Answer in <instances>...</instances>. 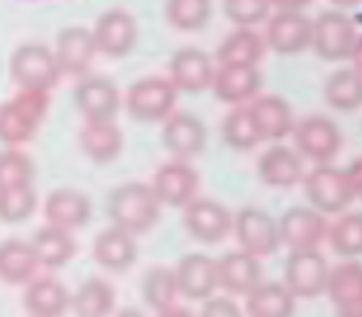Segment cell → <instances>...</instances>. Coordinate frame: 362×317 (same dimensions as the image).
<instances>
[{
	"mask_svg": "<svg viewBox=\"0 0 362 317\" xmlns=\"http://www.w3.org/2000/svg\"><path fill=\"white\" fill-rule=\"evenodd\" d=\"M109 217L116 229L129 234H146L160 219V202L151 185L144 182H126L116 187L109 197Z\"/></svg>",
	"mask_w": 362,
	"mask_h": 317,
	"instance_id": "6da1fadb",
	"label": "cell"
},
{
	"mask_svg": "<svg viewBox=\"0 0 362 317\" xmlns=\"http://www.w3.org/2000/svg\"><path fill=\"white\" fill-rule=\"evenodd\" d=\"M47 91H23L0 106V143L20 145L35 136L47 114Z\"/></svg>",
	"mask_w": 362,
	"mask_h": 317,
	"instance_id": "7a4b0ae2",
	"label": "cell"
},
{
	"mask_svg": "<svg viewBox=\"0 0 362 317\" xmlns=\"http://www.w3.org/2000/svg\"><path fill=\"white\" fill-rule=\"evenodd\" d=\"M303 190L310 207L315 212L343 214L355 202V192L350 187L348 172L333 165H318L303 175Z\"/></svg>",
	"mask_w": 362,
	"mask_h": 317,
	"instance_id": "3957f363",
	"label": "cell"
},
{
	"mask_svg": "<svg viewBox=\"0 0 362 317\" xmlns=\"http://www.w3.org/2000/svg\"><path fill=\"white\" fill-rule=\"evenodd\" d=\"M10 74L23 91H49L62 71L52 49L40 42H28L15 49L10 59Z\"/></svg>",
	"mask_w": 362,
	"mask_h": 317,
	"instance_id": "277c9868",
	"label": "cell"
},
{
	"mask_svg": "<svg viewBox=\"0 0 362 317\" xmlns=\"http://www.w3.org/2000/svg\"><path fill=\"white\" fill-rule=\"evenodd\" d=\"M358 40V30L355 23L340 10H325L313 20V40L310 47L315 49L320 59L328 62H343L350 59Z\"/></svg>",
	"mask_w": 362,
	"mask_h": 317,
	"instance_id": "5b68a950",
	"label": "cell"
},
{
	"mask_svg": "<svg viewBox=\"0 0 362 317\" xmlns=\"http://www.w3.org/2000/svg\"><path fill=\"white\" fill-rule=\"evenodd\" d=\"M291 136L296 140V152L303 160H313L318 165L333 160L340 152V145H343L340 128L335 126V121L325 119V116H308V119L298 121Z\"/></svg>",
	"mask_w": 362,
	"mask_h": 317,
	"instance_id": "8992f818",
	"label": "cell"
},
{
	"mask_svg": "<svg viewBox=\"0 0 362 317\" xmlns=\"http://www.w3.org/2000/svg\"><path fill=\"white\" fill-rule=\"evenodd\" d=\"M177 91L168 79L160 76H146L136 81L126 94V109L136 121H165L175 109Z\"/></svg>",
	"mask_w": 362,
	"mask_h": 317,
	"instance_id": "52a82bcc",
	"label": "cell"
},
{
	"mask_svg": "<svg viewBox=\"0 0 362 317\" xmlns=\"http://www.w3.org/2000/svg\"><path fill=\"white\" fill-rule=\"evenodd\" d=\"M328 270L320 251H291L284 263V285L293 298H320L328 285Z\"/></svg>",
	"mask_w": 362,
	"mask_h": 317,
	"instance_id": "ba28073f",
	"label": "cell"
},
{
	"mask_svg": "<svg viewBox=\"0 0 362 317\" xmlns=\"http://www.w3.org/2000/svg\"><path fill=\"white\" fill-rule=\"evenodd\" d=\"M232 232L237 234V241L242 246V251L257 256H272L279 251L281 239H279V224L272 214H267L264 209L247 207L234 217Z\"/></svg>",
	"mask_w": 362,
	"mask_h": 317,
	"instance_id": "9c48e42d",
	"label": "cell"
},
{
	"mask_svg": "<svg viewBox=\"0 0 362 317\" xmlns=\"http://www.w3.org/2000/svg\"><path fill=\"white\" fill-rule=\"evenodd\" d=\"M279 239L291 251H318L328 241V222L320 212L293 207L279 219Z\"/></svg>",
	"mask_w": 362,
	"mask_h": 317,
	"instance_id": "30bf717a",
	"label": "cell"
},
{
	"mask_svg": "<svg viewBox=\"0 0 362 317\" xmlns=\"http://www.w3.org/2000/svg\"><path fill=\"white\" fill-rule=\"evenodd\" d=\"M182 212V224H185L187 234L197 239L200 244H219L229 237L234 227V217L224 204L215 202V199H192L185 204Z\"/></svg>",
	"mask_w": 362,
	"mask_h": 317,
	"instance_id": "8fae6325",
	"label": "cell"
},
{
	"mask_svg": "<svg viewBox=\"0 0 362 317\" xmlns=\"http://www.w3.org/2000/svg\"><path fill=\"white\" fill-rule=\"evenodd\" d=\"M313 40V20H308L303 13H286L279 10L272 15L264 32V42L272 52L291 57V54H300L303 49L310 47Z\"/></svg>",
	"mask_w": 362,
	"mask_h": 317,
	"instance_id": "7c38bea8",
	"label": "cell"
},
{
	"mask_svg": "<svg viewBox=\"0 0 362 317\" xmlns=\"http://www.w3.org/2000/svg\"><path fill=\"white\" fill-rule=\"evenodd\" d=\"M91 37H94L96 52L106 54V57H126L136 47L139 25H136L134 15L126 10H109L96 20Z\"/></svg>",
	"mask_w": 362,
	"mask_h": 317,
	"instance_id": "4fadbf2b",
	"label": "cell"
},
{
	"mask_svg": "<svg viewBox=\"0 0 362 317\" xmlns=\"http://www.w3.org/2000/svg\"><path fill=\"white\" fill-rule=\"evenodd\" d=\"M151 190L156 192L158 202L168 207H185L197 197L200 190V177L195 167L187 160H170L163 167H158L153 177Z\"/></svg>",
	"mask_w": 362,
	"mask_h": 317,
	"instance_id": "5bb4252c",
	"label": "cell"
},
{
	"mask_svg": "<svg viewBox=\"0 0 362 317\" xmlns=\"http://www.w3.org/2000/svg\"><path fill=\"white\" fill-rule=\"evenodd\" d=\"M74 99L86 121H114L121 109V94L106 76H84L76 84Z\"/></svg>",
	"mask_w": 362,
	"mask_h": 317,
	"instance_id": "9a60e30c",
	"label": "cell"
},
{
	"mask_svg": "<svg viewBox=\"0 0 362 317\" xmlns=\"http://www.w3.org/2000/svg\"><path fill=\"white\" fill-rule=\"evenodd\" d=\"M212 79H215V64H212L210 54H205L197 47L177 49L175 57L170 59V84L175 91H185V94H200V91L210 89Z\"/></svg>",
	"mask_w": 362,
	"mask_h": 317,
	"instance_id": "2e32d148",
	"label": "cell"
},
{
	"mask_svg": "<svg viewBox=\"0 0 362 317\" xmlns=\"http://www.w3.org/2000/svg\"><path fill=\"white\" fill-rule=\"evenodd\" d=\"M163 143L175 155V160H190L205 150L207 128L192 114H170L163 126Z\"/></svg>",
	"mask_w": 362,
	"mask_h": 317,
	"instance_id": "e0dca14e",
	"label": "cell"
},
{
	"mask_svg": "<svg viewBox=\"0 0 362 317\" xmlns=\"http://www.w3.org/2000/svg\"><path fill=\"white\" fill-rule=\"evenodd\" d=\"M177 293L190 300H207L217 290V263L205 253H187L175 268Z\"/></svg>",
	"mask_w": 362,
	"mask_h": 317,
	"instance_id": "ac0fdd59",
	"label": "cell"
},
{
	"mask_svg": "<svg viewBox=\"0 0 362 317\" xmlns=\"http://www.w3.org/2000/svg\"><path fill=\"white\" fill-rule=\"evenodd\" d=\"M217 263V288L229 295H249L262 283V263L247 251L224 253Z\"/></svg>",
	"mask_w": 362,
	"mask_h": 317,
	"instance_id": "d6986e66",
	"label": "cell"
},
{
	"mask_svg": "<svg viewBox=\"0 0 362 317\" xmlns=\"http://www.w3.org/2000/svg\"><path fill=\"white\" fill-rule=\"evenodd\" d=\"M252 121L257 126L262 140H281L293 133V109L288 106L286 99L276 94H267V96H257L252 99V104L247 106Z\"/></svg>",
	"mask_w": 362,
	"mask_h": 317,
	"instance_id": "ffe728a7",
	"label": "cell"
},
{
	"mask_svg": "<svg viewBox=\"0 0 362 317\" xmlns=\"http://www.w3.org/2000/svg\"><path fill=\"white\" fill-rule=\"evenodd\" d=\"M212 91L224 104H244L257 99L262 89V74L257 66H224L219 64L212 79Z\"/></svg>",
	"mask_w": 362,
	"mask_h": 317,
	"instance_id": "44dd1931",
	"label": "cell"
},
{
	"mask_svg": "<svg viewBox=\"0 0 362 317\" xmlns=\"http://www.w3.org/2000/svg\"><path fill=\"white\" fill-rule=\"evenodd\" d=\"M94 57H96V47H94V37H91V30L67 28L59 32L54 59H57V66L62 74H74V76L86 74V69L94 62Z\"/></svg>",
	"mask_w": 362,
	"mask_h": 317,
	"instance_id": "7402d4cb",
	"label": "cell"
},
{
	"mask_svg": "<svg viewBox=\"0 0 362 317\" xmlns=\"http://www.w3.org/2000/svg\"><path fill=\"white\" fill-rule=\"evenodd\" d=\"M303 175V157L288 145H274L259 157V177L269 187H296Z\"/></svg>",
	"mask_w": 362,
	"mask_h": 317,
	"instance_id": "603a6c76",
	"label": "cell"
},
{
	"mask_svg": "<svg viewBox=\"0 0 362 317\" xmlns=\"http://www.w3.org/2000/svg\"><path fill=\"white\" fill-rule=\"evenodd\" d=\"M45 217H47L49 227L72 232L89 222L91 202L86 194L76 190H54L45 199Z\"/></svg>",
	"mask_w": 362,
	"mask_h": 317,
	"instance_id": "cb8c5ba5",
	"label": "cell"
},
{
	"mask_svg": "<svg viewBox=\"0 0 362 317\" xmlns=\"http://www.w3.org/2000/svg\"><path fill=\"white\" fill-rule=\"evenodd\" d=\"M69 298L67 288L57 278H33L25 290V310L30 317H62L67 313Z\"/></svg>",
	"mask_w": 362,
	"mask_h": 317,
	"instance_id": "d4e9b609",
	"label": "cell"
},
{
	"mask_svg": "<svg viewBox=\"0 0 362 317\" xmlns=\"http://www.w3.org/2000/svg\"><path fill=\"white\" fill-rule=\"evenodd\" d=\"M136 256H139L136 237L129 232H121V229L111 227L94 239V258L106 270L121 273V270L134 265Z\"/></svg>",
	"mask_w": 362,
	"mask_h": 317,
	"instance_id": "484cf974",
	"label": "cell"
},
{
	"mask_svg": "<svg viewBox=\"0 0 362 317\" xmlns=\"http://www.w3.org/2000/svg\"><path fill=\"white\" fill-rule=\"evenodd\" d=\"M81 150L94 162H111L124 148V133L116 121H86L79 133Z\"/></svg>",
	"mask_w": 362,
	"mask_h": 317,
	"instance_id": "4316f807",
	"label": "cell"
},
{
	"mask_svg": "<svg viewBox=\"0 0 362 317\" xmlns=\"http://www.w3.org/2000/svg\"><path fill=\"white\" fill-rule=\"evenodd\" d=\"M40 261L35 256L30 241L23 239H8L0 244V280L8 285H23L35 278Z\"/></svg>",
	"mask_w": 362,
	"mask_h": 317,
	"instance_id": "83f0119b",
	"label": "cell"
},
{
	"mask_svg": "<svg viewBox=\"0 0 362 317\" xmlns=\"http://www.w3.org/2000/svg\"><path fill=\"white\" fill-rule=\"evenodd\" d=\"M267 42L252 28H237L217 49V59L224 66H259Z\"/></svg>",
	"mask_w": 362,
	"mask_h": 317,
	"instance_id": "f1b7e54d",
	"label": "cell"
},
{
	"mask_svg": "<svg viewBox=\"0 0 362 317\" xmlns=\"http://www.w3.org/2000/svg\"><path fill=\"white\" fill-rule=\"evenodd\" d=\"M30 246H33L35 256H37L40 265H47V268H62L76 253V241L72 232L49 227V224L35 234Z\"/></svg>",
	"mask_w": 362,
	"mask_h": 317,
	"instance_id": "f546056e",
	"label": "cell"
},
{
	"mask_svg": "<svg viewBox=\"0 0 362 317\" xmlns=\"http://www.w3.org/2000/svg\"><path fill=\"white\" fill-rule=\"evenodd\" d=\"M325 293L333 300L335 310L360 305L362 303V263L360 261L348 258L335 265V268H330Z\"/></svg>",
	"mask_w": 362,
	"mask_h": 317,
	"instance_id": "4dcf8cb0",
	"label": "cell"
},
{
	"mask_svg": "<svg viewBox=\"0 0 362 317\" xmlns=\"http://www.w3.org/2000/svg\"><path fill=\"white\" fill-rule=\"evenodd\" d=\"M296 298L284 283H259L247 295L249 317H293Z\"/></svg>",
	"mask_w": 362,
	"mask_h": 317,
	"instance_id": "1f68e13d",
	"label": "cell"
},
{
	"mask_svg": "<svg viewBox=\"0 0 362 317\" xmlns=\"http://www.w3.org/2000/svg\"><path fill=\"white\" fill-rule=\"evenodd\" d=\"M323 99L335 111L362 109V74L350 69H338L323 86Z\"/></svg>",
	"mask_w": 362,
	"mask_h": 317,
	"instance_id": "d6a6232c",
	"label": "cell"
},
{
	"mask_svg": "<svg viewBox=\"0 0 362 317\" xmlns=\"http://www.w3.org/2000/svg\"><path fill=\"white\" fill-rule=\"evenodd\" d=\"M69 305L76 317H109L116 305V290L106 280L89 278L79 285Z\"/></svg>",
	"mask_w": 362,
	"mask_h": 317,
	"instance_id": "836d02e7",
	"label": "cell"
},
{
	"mask_svg": "<svg viewBox=\"0 0 362 317\" xmlns=\"http://www.w3.org/2000/svg\"><path fill=\"white\" fill-rule=\"evenodd\" d=\"M141 290H144V300L148 308H153L156 313H163V310L173 308L177 300V280H175V270L165 268V265H156L144 275V283H141Z\"/></svg>",
	"mask_w": 362,
	"mask_h": 317,
	"instance_id": "e575fe53",
	"label": "cell"
},
{
	"mask_svg": "<svg viewBox=\"0 0 362 317\" xmlns=\"http://www.w3.org/2000/svg\"><path fill=\"white\" fill-rule=\"evenodd\" d=\"M328 241L338 256H345V258L362 256V214H340L338 222L328 227Z\"/></svg>",
	"mask_w": 362,
	"mask_h": 317,
	"instance_id": "d590c367",
	"label": "cell"
},
{
	"mask_svg": "<svg viewBox=\"0 0 362 317\" xmlns=\"http://www.w3.org/2000/svg\"><path fill=\"white\" fill-rule=\"evenodd\" d=\"M222 138L234 150H252L262 143L247 106H237L232 114H227V119L222 121Z\"/></svg>",
	"mask_w": 362,
	"mask_h": 317,
	"instance_id": "8d00e7d4",
	"label": "cell"
},
{
	"mask_svg": "<svg viewBox=\"0 0 362 317\" xmlns=\"http://www.w3.org/2000/svg\"><path fill=\"white\" fill-rule=\"evenodd\" d=\"M165 18L173 28L185 32L200 30L212 18V0H168Z\"/></svg>",
	"mask_w": 362,
	"mask_h": 317,
	"instance_id": "74e56055",
	"label": "cell"
},
{
	"mask_svg": "<svg viewBox=\"0 0 362 317\" xmlns=\"http://www.w3.org/2000/svg\"><path fill=\"white\" fill-rule=\"evenodd\" d=\"M37 209V194L33 185H18L0 190V219L5 224H20Z\"/></svg>",
	"mask_w": 362,
	"mask_h": 317,
	"instance_id": "f35d334b",
	"label": "cell"
},
{
	"mask_svg": "<svg viewBox=\"0 0 362 317\" xmlns=\"http://www.w3.org/2000/svg\"><path fill=\"white\" fill-rule=\"evenodd\" d=\"M33 160L25 152L5 150L0 152V190L18 185H33Z\"/></svg>",
	"mask_w": 362,
	"mask_h": 317,
	"instance_id": "ab89813d",
	"label": "cell"
},
{
	"mask_svg": "<svg viewBox=\"0 0 362 317\" xmlns=\"http://www.w3.org/2000/svg\"><path fill=\"white\" fill-rule=\"evenodd\" d=\"M272 0H224V15L237 28H254L272 15Z\"/></svg>",
	"mask_w": 362,
	"mask_h": 317,
	"instance_id": "60d3db41",
	"label": "cell"
},
{
	"mask_svg": "<svg viewBox=\"0 0 362 317\" xmlns=\"http://www.w3.org/2000/svg\"><path fill=\"white\" fill-rule=\"evenodd\" d=\"M200 317H244V313L239 310V305L234 303L227 295H219V298H207L205 305L200 310Z\"/></svg>",
	"mask_w": 362,
	"mask_h": 317,
	"instance_id": "b9f144b4",
	"label": "cell"
},
{
	"mask_svg": "<svg viewBox=\"0 0 362 317\" xmlns=\"http://www.w3.org/2000/svg\"><path fill=\"white\" fill-rule=\"evenodd\" d=\"M345 172H348V180L355 192V199H362V157L350 162V167Z\"/></svg>",
	"mask_w": 362,
	"mask_h": 317,
	"instance_id": "7bdbcfd3",
	"label": "cell"
},
{
	"mask_svg": "<svg viewBox=\"0 0 362 317\" xmlns=\"http://www.w3.org/2000/svg\"><path fill=\"white\" fill-rule=\"evenodd\" d=\"M310 3L313 0H272V5H276L279 10H286V13H303V8H308Z\"/></svg>",
	"mask_w": 362,
	"mask_h": 317,
	"instance_id": "ee69618b",
	"label": "cell"
},
{
	"mask_svg": "<svg viewBox=\"0 0 362 317\" xmlns=\"http://www.w3.org/2000/svg\"><path fill=\"white\" fill-rule=\"evenodd\" d=\"M350 59H353V69L362 74V35H358V40H355V47H353Z\"/></svg>",
	"mask_w": 362,
	"mask_h": 317,
	"instance_id": "f6af8a7d",
	"label": "cell"
},
{
	"mask_svg": "<svg viewBox=\"0 0 362 317\" xmlns=\"http://www.w3.org/2000/svg\"><path fill=\"white\" fill-rule=\"evenodd\" d=\"M158 317H195V315H192L190 310L173 305V308H168V310H163V313H158Z\"/></svg>",
	"mask_w": 362,
	"mask_h": 317,
	"instance_id": "bcb514c9",
	"label": "cell"
},
{
	"mask_svg": "<svg viewBox=\"0 0 362 317\" xmlns=\"http://www.w3.org/2000/svg\"><path fill=\"white\" fill-rule=\"evenodd\" d=\"M338 317H362V303L350 308H338Z\"/></svg>",
	"mask_w": 362,
	"mask_h": 317,
	"instance_id": "7dc6e473",
	"label": "cell"
},
{
	"mask_svg": "<svg viewBox=\"0 0 362 317\" xmlns=\"http://www.w3.org/2000/svg\"><path fill=\"white\" fill-rule=\"evenodd\" d=\"M338 8H355V5H360L362 0H333Z\"/></svg>",
	"mask_w": 362,
	"mask_h": 317,
	"instance_id": "c3c4849f",
	"label": "cell"
},
{
	"mask_svg": "<svg viewBox=\"0 0 362 317\" xmlns=\"http://www.w3.org/2000/svg\"><path fill=\"white\" fill-rule=\"evenodd\" d=\"M119 317H144V313H141V310H136V308H126V310H121Z\"/></svg>",
	"mask_w": 362,
	"mask_h": 317,
	"instance_id": "681fc988",
	"label": "cell"
}]
</instances>
